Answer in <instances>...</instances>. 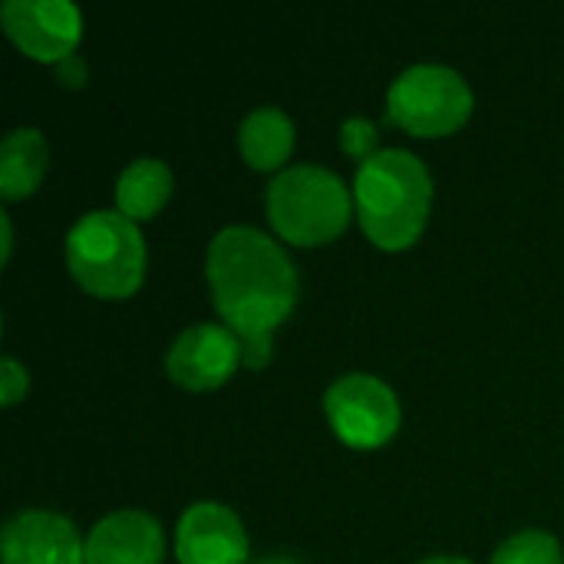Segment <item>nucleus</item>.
<instances>
[{"label": "nucleus", "instance_id": "obj_21", "mask_svg": "<svg viewBox=\"0 0 564 564\" xmlns=\"http://www.w3.org/2000/svg\"><path fill=\"white\" fill-rule=\"evenodd\" d=\"M251 564H301L297 558H288V555H268V558H258Z\"/></svg>", "mask_w": 564, "mask_h": 564}, {"label": "nucleus", "instance_id": "obj_1", "mask_svg": "<svg viewBox=\"0 0 564 564\" xmlns=\"http://www.w3.org/2000/svg\"><path fill=\"white\" fill-rule=\"evenodd\" d=\"M205 278L215 311L245 347V364L261 370L271 360L274 330L297 301V271L291 258L264 231L231 225L212 238Z\"/></svg>", "mask_w": 564, "mask_h": 564}, {"label": "nucleus", "instance_id": "obj_15", "mask_svg": "<svg viewBox=\"0 0 564 564\" xmlns=\"http://www.w3.org/2000/svg\"><path fill=\"white\" fill-rule=\"evenodd\" d=\"M492 564H564L562 545L555 535L529 529L502 542L499 552L492 555Z\"/></svg>", "mask_w": 564, "mask_h": 564}, {"label": "nucleus", "instance_id": "obj_17", "mask_svg": "<svg viewBox=\"0 0 564 564\" xmlns=\"http://www.w3.org/2000/svg\"><path fill=\"white\" fill-rule=\"evenodd\" d=\"M30 390V373L20 360L3 357L0 360V403L3 406H17Z\"/></svg>", "mask_w": 564, "mask_h": 564}, {"label": "nucleus", "instance_id": "obj_9", "mask_svg": "<svg viewBox=\"0 0 564 564\" xmlns=\"http://www.w3.org/2000/svg\"><path fill=\"white\" fill-rule=\"evenodd\" d=\"M0 558L3 564H86V542L69 519L26 509L3 525Z\"/></svg>", "mask_w": 564, "mask_h": 564}, {"label": "nucleus", "instance_id": "obj_3", "mask_svg": "<svg viewBox=\"0 0 564 564\" xmlns=\"http://www.w3.org/2000/svg\"><path fill=\"white\" fill-rule=\"evenodd\" d=\"M66 268L93 297H132L145 281V241L139 225L119 212L83 215L66 235Z\"/></svg>", "mask_w": 564, "mask_h": 564}, {"label": "nucleus", "instance_id": "obj_19", "mask_svg": "<svg viewBox=\"0 0 564 564\" xmlns=\"http://www.w3.org/2000/svg\"><path fill=\"white\" fill-rule=\"evenodd\" d=\"M0 241H3L0 261L7 264V261L13 258V221H10V215H7V212L0 215Z\"/></svg>", "mask_w": 564, "mask_h": 564}, {"label": "nucleus", "instance_id": "obj_7", "mask_svg": "<svg viewBox=\"0 0 564 564\" xmlns=\"http://www.w3.org/2000/svg\"><path fill=\"white\" fill-rule=\"evenodd\" d=\"M7 36L36 63H63L83 36V13L69 0H7L0 7Z\"/></svg>", "mask_w": 564, "mask_h": 564}, {"label": "nucleus", "instance_id": "obj_2", "mask_svg": "<svg viewBox=\"0 0 564 564\" xmlns=\"http://www.w3.org/2000/svg\"><path fill=\"white\" fill-rule=\"evenodd\" d=\"M433 205V178L423 159L406 149H380L357 169L354 208L367 238L383 251L410 248Z\"/></svg>", "mask_w": 564, "mask_h": 564}, {"label": "nucleus", "instance_id": "obj_4", "mask_svg": "<svg viewBox=\"0 0 564 564\" xmlns=\"http://www.w3.org/2000/svg\"><path fill=\"white\" fill-rule=\"evenodd\" d=\"M354 212L347 185L321 165H291L268 185L271 228L297 248L330 245L344 235Z\"/></svg>", "mask_w": 564, "mask_h": 564}, {"label": "nucleus", "instance_id": "obj_20", "mask_svg": "<svg viewBox=\"0 0 564 564\" xmlns=\"http://www.w3.org/2000/svg\"><path fill=\"white\" fill-rule=\"evenodd\" d=\"M420 564H473L469 558H459V555H436V558H426Z\"/></svg>", "mask_w": 564, "mask_h": 564}, {"label": "nucleus", "instance_id": "obj_14", "mask_svg": "<svg viewBox=\"0 0 564 564\" xmlns=\"http://www.w3.org/2000/svg\"><path fill=\"white\" fill-rule=\"evenodd\" d=\"M172 172L159 159H132L119 182H116V212L126 215L129 221H149L155 218L165 202L172 198Z\"/></svg>", "mask_w": 564, "mask_h": 564}, {"label": "nucleus", "instance_id": "obj_18", "mask_svg": "<svg viewBox=\"0 0 564 564\" xmlns=\"http://www.w3.org/2000/svg\"><path fill=\"white\" fill-rule=\"evenodd\" d=\"M56 76H59V83H63V86L79 89V86H86L89 69H86V63L73 53V56H66L63 63H56Z\"/></svg>", "mask_w": 564, "mask_h": 564}, {"label": "nucleus", "instance_id": "obj_13", "mask_svg": "<svg viewBox=\"0 0 564 564\" xmlns=\"http://www.w3.org/2000/svg\"><path fill=\"white\" fill-rule=\"evenodd\" d=\"M238 149L245 162L258 172H284V162L294 152V122L278 106H261L245 116L238 129Z\"/></svg>", "mask_w": 564, "mask_h": 564}, {"label": "nucleus", "instance_id": "obj_5", "mask_svg": "<svg viewBox=\"0 0 564 564\" xmlns=\"http://www.w3.org/2000/svg\"><path fill=\"white\" fill-rule=\"evenodd\" d=\"M390 119L420 139H440L463 129L473 116L469 83L436 63H420L403 69L387 93Z\"/></svg>", "mask_w": 564, "mask_h": 564}, {"label": "nucleus", "instance_id": "obj_8", "mask_svg": "<svg viewBox=\"0 0 564 564\" xmlns=\"http://www.w3.org/2000/svg\"><path fill=\"white\" fill-rule=\"evenodd\" d=\"M241 360L245 347L225 324H195L175 337L165 357V370L182 390L208 393L228 383Z\"/></svg>", "mask_w": 564, "mask_h": 564}, {"label": "nucleus", "instance_id": "obj_10", "mask_svg": "<svg viewBox=\"0 0 564 564\" xmlns=\"http://www.w3.org/2000/svg\"><path fill=\"white\" fill-rule=\"evenodd\" d=\"M178 564H248V535L241 519L221 502H195L175 529Z\"/></svg>", "mask_w": 564, "mask_h": 564}, {"label": "nucleus", "instance_id": "obj_12", "mask_svg": "<svg viewBox=\"0 0 564 564\" xmlns=\"http://www.w3.org/2000/svg\"><path fill=\"white\" fill-rule=\"evenodd\" d=\"M50 149L40 129H13L0 142V195L7 202H20L33 195L46 175Z\"/></svg>", "mask_w": 564, "mask_h": 564}, {"label": "nucleus", "instance_id": "obj_16", "mask_svg": "<svg viewBox=\"0 0 564 564\" xmlns=\"http://www.w3.org/2000/svg\"><path fill=\"white\" fill-rule=\"evenodd\" d=\"M340 149L350 155V159H357L360 165L367 162V159H373L380 149H377V126L370 122V119H360V116H354V119H347L344 126H340Z\"/></svg>", "mask_w": 564, "mask_h": 564}, {"label": "nucleus", "instance_id": "obj_11", "mask_svg": "<svg viewBox=\"0 0 564 564\" xmlns=\"http://www.w3.org/2000/svg\"><path fill=\"white\" fill-rule=\"evenodd\" d=\"M162 525L135 509L99 519L86 535V564H162Z\"/></svg>", "mask_w": 564, "mask_h": 564}, {"label": "nucleus", "instance_id": "obj_6", "mask_svg": "<svg viewBox=\"0 0 564 564\" xmlns=\"http://www.w3.org/2000/svg\"><path fill=\"white\" fill-rule=\"evenodd\" d=\"M324 410H327V420H330V430L337 433V440L354 449L387 446L400 430L397 393L370 373L340 377L327 390Z\"/></svg>", "mask_w": 564, "mask_h": 564}]
</instances>
